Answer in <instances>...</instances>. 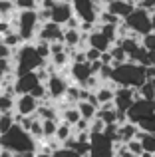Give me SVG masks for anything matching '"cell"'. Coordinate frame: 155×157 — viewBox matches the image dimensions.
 Here are the masks:
<instances>
[{"instance_id": "cell-7", "label": "cell", "mask_w": 155, "mask_h": 157, "mask_svg": "<svg viewBox=\"0 0 155 157\" xmlns=\"http://www.w3.org/2000/svg\"><path fill=\"white\" fill-rule=\"evenodd\" d=\"M72 6H74V16L81 24H97L100 12H97L96 2H92V0H74Z\"/></svg>"}, {"instance_id": "cell-36", "label": "cell", "mask_w": 155, "mask_h": 157, "mask_svg": "<svg viewBox=\"0 0 155 157\" xmlns=\"http://www.w3.org/2000/svg\"><path fill=\"white\" fill-rule=\"evenodd\" d=\"M141 157H153V155H149V153H145V155H141Z\"/></svg>"}, {"instance_id": "cell-25", "label": "cell", "mask_w": 155, "mask_h": 157, "mask_svg": "<svg viewBox=\"0 0 155 157\" xmlns=\"http://www.w3.org/2000/svg\"><path fill=\"white\" fill-rule=\"evenodd\" d=\"M14 107H16L14 98H8L4 94H0V115L2 113H14Z\"/></svg>"}, {"instance_id": "cell-16", "label": "cell", "mask_w": 155, "mask_h": 157, "mask_svg": "<svg viewBox=\"0 0 155 157\" xmlns=\"http://www.w3.org/2000/svg\"><path fill=\"white\" fill-rule=\"evenodd\" d=\"M97 119L105 123V125H117V109L113 104H105V105H100L97 109Z\"/></svg>"}, {"instance_id": "cell-10", "label": "cell", "mask_w": 155, "mask_h": 157, "mask_svg": "<svg viewBox=\"0 0 155 157\" xmlns=\"http://www.w3.org/2000/svg\"><path fill=\"white\" fill-rule=\"evenodd\" d=\"M36 40H40V42H48V44L62 42V40H64V28L58 26V24H54V22L42 24V26H40V30H38Z\"/></svg>"}, {"instance_id": "cell-13", "label": "cell", "mask_w": 155, "mask_h": 157, "mask_svg": "<svg viewBox=\"0 0 155 157\" xmlns=\"http://www.w3.org/2000/svg\"><path fill=\"white\" fill-rule=\"evenodd\" d=\"M42 84L38 78V74L32 72V74H24V76H18L16 78V94L18 96H28V94H32L38 86Z\"/></svg>"}, {"instance_id": "cell-33", "label": "cell", "mask_w": 155, "mask_h": 157, "mask_svg": "<svg viewBox=\"0 0 155 157\" xmlns=\"http://www.w3.org/2000/svg\"><path fill=\"white\" fill-rule=\"evenodd\" d=\"M0 157H14V153H10V151L2 149V151H0Z\"/></svg>"}, {"instance_id": "cell-35", "label": "cell", "mask_w": 155, "mask_h": 157, "mask_svg": "<svg viewBox=\"0 0 155 157\" xmlns=\"http://www.w3.org/2000/svg\"><path fill=\"white\" fill-rule=\"evenodd\" d=\"M36 157H52V155H46V153H40V151H38V153H36Z\"/></svg>"}, {"instance_id": "cell-12", "label": "cell", "mask_w": 155, "mask_h": 157, "mask_svg": "<svg viewBox=\"0 0 155 157\" xmlns=\"http://www.w3.org/2000/svg\"><path fill=\"white\" fill-rule=\"evenodd\" d=\"M137 8V2H125V0H112L105 4V10L112 12L113 16H117L119 20H127L133 14V10Z\"/></svg>"}, {"instance_id": "cell-26", "label": "cell", "mask_w": 155, "mask_h": 157, "mask_svg": "<svg viewBox=\"0 0 155 157\" xmlns=\"http://www.w3.org/2000/svg\"><path fill=\"white\" fill-rule=\"evenodd\" d=\"M34 48H36V52H38V56L42 58V60H50L52 58V52H50V44L48 42H40V40H36L34 42Z\"/></svg>"}, {"instance_id": "cell-29", "label": "cell", "mask_w": 155, "mask_h": 157, "mask_svg": "<svg viewBox=\"0 0 155 157\" xmlns=\"http://www.w3.org/2000/svg\"><path fill=\"white\" fill-rule=\"evenodd\" d=\"M105 131V123L101 121V119H93V121H89V133L92 135H101Z\"/></svg>"}, {"instance_id": "cell-8", "label": "cell", "mask_w": 155, "mask_h": 157, "mask_svg": "<svg viewBox=\"0 0 155 157\" xmlns=\"http://www.w3.org/2000/svg\"><path fill=\"white\" fill-rule=\"evenodd\" d=\"M153 115H155V101H147V100H137L131 105V109L127 111L129 121L135 123V125H141L143 121H147Z\"/></svg>"}, {"instance_id": "cell-31", "label": "cell", "mask_w": 155, "mask_h": 157, "mask_svg": "<svg viewBox=\"0 0 155 157\" xmlns=\"http://www.w3.org/2000/svg\"><path fill=\"white\" fill-rule=\"evenodd\" d=\"M85 60H88L89 64H93V62H100V60H101V52L93 50V48H85Z\"/></svg>"}, {"instance_id": "cell-11", "label": "cell", "mask_w": 155, "mask_h": 157, "mask_svg": "<svg viewBox=\"0 0 155 157\" xmlns=\"http://www.w3.org/2000/svg\"><path fill=\"white\" fill-rule=\"evenodd\" d=\"M72 18H74V6H72V2H56V6L52 8V22L66 28Z\"/></svg>"}, {"instance_id": "cell-2", "label": "cell", "mask_w": 155, "mask_h": 157, "mask_svg": "<svg viewBox=\"0 0 155 157\" xmlns=\"http://www.w3.org/2000/svg\"><path fill=\"white\" fill-rule=\"evenodd\" d=\"M147 80V74H145V68L139 64H133V62H127V64H121L117 68H113V78L112 84L115 88H129V90H139L141 86Z\"/></svg>"}, {"instance_id": "cell-1", "label": "cell", "mask_w": 155, "mask_h": 157, "mask_svg": "<svg viewBox=\"0 0 155 157\" xmlns=\"http://www.w3.org/2000/svg\"><path fill=\"white\" fill-rule=\"evenodd\" d=\"M0 147L14 155H20V153H30V151L38 153L40 143L20 125H14L6 135H0Z\"/></svg>"}, {"instance_id": "cell-17", "label": "cell", "mask_w": 155, "mask_h": 157, "mask_svg": "<svg viewBox=\"0 0 155 157\" xmlns=\"http://www.w3.org/2000/svg\"><path fill=\"white\" fill-rule=\"evenodd\" d=\"M64 44H66L68 50H78L81 48V30H68L64 28Z\"/></svg>"}, {"instance_id": "cell-19", "label": "cell", "mask_w": 155, "mask_h": 157, "mask_svg": "<svg viewBox=\"0 0 155 157\" xmlns=\"http://www.w3.org/2000/svg\"><path fill=\"white\" fill-rule=\"evenodd\" d=\"M76 107L80 111L81 119H85V121H93L97 117V109H100V107H96L93 104H89V101H80Z\"/></svg>"}, {"instance_id": "cell-21", "label": "cell", "mask_w": 155, "mask_h": 157, "mask_svg": "<svg viewBox=\"0 0 155 157\" xmlns=\"http://www.w3.org/2000/svg\"><path fill=\"white\" fill-rule=\"evenodd\" d=\"M16 14H18V10H16V2L0 0V20H12Z\"/></svg>"}, {"instance_id": "cell-14", "label": "cell", "mask_w": 155, "mask_h": 157, "mask_svg": "<svg viewBox=\"0 0 155 157\" xmlns=\"http://www.w3.org/2000/svg\"><path fill=\"white\" fill-rule=\"evenodd\" d=\"M40 107V101L36 98H32L30 94L28 96H18L16 98V107H14V113L22 115V117H30V115H36Z\"/></svg>"}, {"instance_id": "cell-20", "label": "cell", "mask_w": 155, "mask_h": 157, "mask_svg": "<svg viewBox=\"0 0 155 157\" xmlns=\"http://www.w3.org/2000/svg\"><path fill=\"white\" fill-rule=\"evenodd\" d=\"M74 135H76V131H74V127H72L70 123H66V121H60L58 123V133H56V139H58L62 145L66 141H70Z\"/></svg>"}, {"instance_id": "cell-18", "label": "cell", "mask_w": 155, "mask_h": 157, "mask_svg": "<svg viewBox=\"0 0 155 157\" xmlns=\"http://www.w3.org/2000/svg\"><path fill=\"white\" fill-rule=\"evenodd\" d=\"M60 117H62V121L70 123L72 127H76L78 123L81 121V115H80V111H78L76 105H68V107H64V109H60Z\"/></svg>"}, {"instance_id": "cell-34", "label": "cell", "mask_w": 155, "mask_h": 157, "mask_svg": "<svg viewBox=\"0 0 155 157\" xmlns=\"http://www.w3.org/2000/svg\"><path fill=\"white\" fill-rule=\"evenodd\" d=\"M151 26H153V32H155V12L151 14Z\"/></svg>"}, {"instance_id": "cell-22", "label": "cell", "mask_w": 155, "mask_h": 157, "mask_svg": "<svg viewBox=\"0 0 155 157\" xmlns=\"http://www.w3.org/2000/svg\"><path fill=\"white\" fill-rule=\"evenodd\" d=\"M137 139L143 143L145 153H149V155H153V157H155V135H149V133H143V131H139Z\"/></svg>"}, {"instance_id": "cell-9", "label": "cell", "mask_w": 155, "mask_h": 157, "mask_svg": "<svg viewBox=\"0 0 155 157\" xmlns=\"http://www.w3.org/2000/svg\"><path fill=\"white\" fill-rule=\"evenodd\" d=\"M68 76H70L72 84L78 86V88H85V84L89 82V78H93L92 74V66L89 62H84V64H72L68 68Z\"/></svg>"}, {"instance_id": "cell-6", "label": "cell", "mask_w": 155, "mask_h": 157, "mask_svg": "<svg viewBox=\"0 0 155 157\" xmlns=\"http://www.w3.org/2000/svg\"><path fill=\"white\" fill-rule=\"evenodd\" d=\"M46 90H48V98H50L52 101H62L66 100V94L68 90H70V82H68V78L64 76V74H54V76H50V80L46 82Z\"/></svg>"}, {"instance_id": "cell-3", "label": "cell", "mask_w": 155, "mask_h": 157, "mask_svg": "<svg viewBox=\"0 0 155 157\" xmlns=\"http://www.w3.org/2000/svg\"><path fill=\"white\" fill-rule=\"evenodd\" d=\"M12 60L16 62V78L18 76H24V74H32V72H38L40 68L48 64L46 60L38 56L34 44H24L20 50L14 52V58Z\"/></svg>"}, {"instance_id": "cell-15", "label": "cell", "mask_w": 155, "mask_h": 157, "mask_svg": "<svg viewBox=\"0 0 155 157\" xmlns=\"http://www.w3.org/2000/svg\"><path fill=\"white\" fill-rule=\"evenodd\" d=\"M112 46H113V44L109 42V40L105 38V36L97 30V26H96V30H93L92 34H89V38H88V48H93V50L105 54V52L112 50Z\"/></svg>"}, {"instance_id": "cell-27", "label": "cell", "mask_w": 155, "mask_h": 157, "mask_svg": "<svg viewBox=\"0 0 155 157\" xmlns=\"http://www.w3.org/2000/svg\"><path fill=\"white\" fill-rule=\"evenodd\" d=\"M30 135L36 139V141H44V127H42V119H38L36 117V121H34V125H32V129H30Z\"/></svg>"}, {"instance_id": "cell-23", "label": "cell", "mask_w": 155, "mask_h": 157, "mask_svg": "<svg viewBox=\"0 0 155 157\" xmlns=\"http://www.w3.org/2000/svg\"><path fill=\"white\" fill-rule=\"evenodd\" d=\"M14 125H16L14 113H2L0 115V135H6Z\"/></svg>"}, {"instance_id": "cell-28", "label": "cell", "mask_w": 155, "mask_h": 157, "mask_svg": "<svg viewBox=\"0 0 155 157\" xmlns=\"http://www.w3.org/2000/svg\"><path fill=\"white\" fill-rule=\"evenodd\" d=\"M127 149L131 151L135 157H141V155H145V149H143V143L139 141V139H133V141H129L127 143Z\"/></svg>"}, {"instance_id": "cell-24", "label": "cell", "mask_w": 155, "mask_h": 157, "mask_svg": "<svg viewBox=\"0 0 155 157\" xmlns=\"http://www.w3.org/2000/svg\"><path fill=\"white\" fill-rule=\"evenodd\" d=\"M137 94H139L141 100L155 101V86H153V82H145V84L141 86L139 90H137Z\"/></svg>"}, {"instance_id": "cell-5", "label": "cell", "mask_w": 155, "mask_h": 157, "mask_svg": "<svg viewBox=\"0 0 155 157\" xmlns=\"http://www.w3.org/2000/svg\"><path fill=\"white\" fill-rule=\"evenodd\" d=\"M125 24H127V28L131 30V34L139 36V38H143V36H147V34H151V32H153L151 14L145 12L143 8H135L133 14L125 20Z\"/></svg>"}, {"instance_id": "cell-32", "label": "cell", "mask_w": 155, "mask_h": 157, "mask_svg": "<svg viewBox=\"0 0 155 157\" xmlns=\"http://www.w3.org/2000/svg\"><path fill=\"white\" fill-rule=\"evenodd\" d=\"M52 157H80L76 153V151H72V149H66V147H62V149H58Z\"/></svg>"}, {"instance_id": "cell-4", "label": "cell", "mask_w": 155, "mask_h": 157, "mask_svg": "<svg viewBox=\"0 0 155 157\" xmlns=\"http://www.w3.org/2000/svg\"><path fill=\"white\" fill-rule=\"evenodd\" d=\"M14 30L22 36V40L26 44H34L36 36L40 30V20H38V10H28V12H18L14 18L10 20Z\"/></svg>"}, {"instance_id": "cell-30", "label": "cell", "mask_w": 155, "mask_h": 157, "mask_svg": "<svg viewBox=\"0 0 155 157\" xmlns=\"http://www.w3.org/2000/svg\"><path fill=\"white\" fill-rule=\"evenodd\" d=\"M141 46H143L147 52H155V34H153V32L141 38Z\"/></svg>"}, {"instance_id": "cell-37", "label": "cell", "mask_w": 155, "mask_h": 157, "mask_svg": "<svg viewBox=\"0 0 155 157\" xmlns=\"http://www.w3.org/2000/svg\"><path fill=\"white\" fill-rule=\"evenodd\" d=\"M2 78H4V76H2V74H0V84H2Z\"/></svg>"}]
</instances>
